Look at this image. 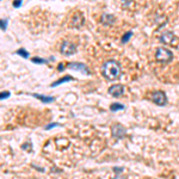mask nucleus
Returning a JSON list of instances; mask_svg holds the SVG:
<instances>
[{
	"mask_svg": "<svg viewBox=\"0 0 179 179\" xmlns=\"http://www.w3.org/2000/svg\"><path fill=\"white\" fill-rule=\"evenodd\" d=\"M82 20H84V18H82V15H81V13H75L74 17H73V19H72L73 25H75V26L81 25V24H82Z\"/></svg>",
	"mask_w": 179,
	"mask_h": 179,
	"instance_id": "nucleus-9",
	"label": "nucleus"
},
{
	"mask_svg": "<svg viewBox=\"0 0 179 179\" xmlns=\"http://www.w3.org/2000/svg\"><path fill=\"white\" fill-rule=\"evenodd\" d=\"M111 134L115 139H122L125 135V129L121 124H114L111 128Z\"/></svg>",
	"mask_w": 179,
	"mask_h": 179,
	"instance_id": "nucleus-5",
	"label": "nucleus"
},
{
	"mask_svg": "<svg viewBox=\"0 0 179 179\" xmlns=\"http://www.w3.org/2000/svg\"><path fill=\"white\" fill-rule=\"evenodd\" d=\"M7 97H10V92H3L1 93V99H5Z\"/></svg>",
	"mask_w": 179,
	"mask_h": 179,
	"instance_id": "nucleus-18",
	"label": "nucleus"
},
{
	"mask_svg": "<svg viewBox=\"0 0 179 179\" xmlns=\"http://www.w3.org/2000/svg\"><path fill=\"white\" fill-rule=\"evenodd\" d=\"M32 61H34L35 63H43V62H44V60L38 59V57H34V59H32Z\"/></svg>",
	"mask_w": 179,
	"mask_h": 179,
	"instance_id": "nucleus-17",
	"label": "nucleus"
},
{
	"mask_svg": "<svg viewBox=\"0 0 179 179\" xmlns=\"http://www.w3.org/2000/svg\"><path fill=\"white\" fill-rule=\"evenodd\" d=\"M68 67H69L70 69H75V70H82V72H85L86 74H88L87 67H86L85 65H82V63H69V65H68Z\"/></svg>",
	"mask_w": 179,
	"mask_h": 179,
	"instance_id": "nucleus-8",
	"label": "nucleus"
},
{
	"mask_svg": "<svg viewBox=\"0 0 179 179\" xmlns=\"http://www.w3.org/2000/svg\"><path fill=\"white\" fill-rule=\"evenodd\" d=\"M114 179H125V177H124V175H119V174H117Z\"/></svg>",
	"mask_w": 179,
	"mask_h": 179,
	"instance_id": "nucleus-21",
	"label": "nucleus"
},
{
	"mask_svg": "<svg viewBox=\"0 0 179 179\" xmlns=\"http://www.w3.org/2000/svg\"><path fill=\"white\" fill-rule=\"evenodd\" d=\"M34 97L35 98H38L41 102H43V103H51V102H54V97H47V96H41V94H34Z\"/></svg>",
	"mask_w": 179,
	"mask_h": 179,
	"instance_id": "nucleus-10",
	"label": "nucleus"
},
{
	"mask_svg": "<svg viewBox=\"0 0 179 179\" xmlns=\"http://www.w3.org/2000/svg\"><path fill=\"white\" fill-rule=\"evenodd\" d=\"M123 92H124V90H123V86L122 85H119V84H116V85H112V86H110V88H109V93L112 96V97H121L122 94H123Z\"/></svg>",
	"mask_w": 179,
	"mask_h": 179,
	"instance_id": "nucleus-6",
	"label": "nucleus"
},
{
	"mask_svg": "<svg viewBox=\"0 0 179 179\" xmlns=\"http://www.w3.org/2000/svg\"><path fill=\"white\" fill-rule=\"evenodd\" d=\"M17 53H18L19 55H22V56H24V57H28V56H29V54H28V53H26L25 50H23V49H19V50H18Z\"/></svg>",
	"mask_w": 179,
	"mask_h": 179,
	"instance_id": "nucleus-15",
	"label": "nucleus"
},
{
	"mask_svg": "<svg viewBox=\"0 0 179 179\" xmlns=\"http://www.w3.org/2000/svg\"><path fill=\"white\" fill-rule=\"evenodd\" d=\"M114 171L115 172H117V173H119V172H123V168L121 167V168H118V167H114Z\"/></svg>",
	"mask_w": 179,
	"mask_h": 179,
	"instance_id": "nucleus-19",
	"label": "nucleus"
},
{
	"mask_svg": "<svg viewBox=\"0 0 179 179\" xmlns=\"http://www.w3.org/2000/svg\"><path fill=\"white\" fill-rule=\"evenodd\" d=\"M155 57H156V60H158L159 62L165 63V62L171 61L172 57H173V55H172V53H171L169 50H167L166 48H158V49H156Z\"/></svg>",
	"mask_w": 179,
	"mask_h": 179,
	"instance_id": "nucleus-2",
	"label": "nucleus"
},
{
	"mask_svg": "<svg viewBox=\"0 0 179 179\" xmlns=\"http://www.w3.org/2000/svg\"><path fill=\"white\" fill-rule=\"evenodd\" d=\"M114 16H110V15H103L102 16V22L104 23V24H111L112 22H114Z\"/></svg>",
	"mask_w": 179,
	"mask_h": 179,
	"instance_id": "nucleus-11",
	"label": "nucleus"
},
{
	"mask_svg": "<svg viewBox=\"0 0 179 179\" xmlns=\"http://www.w3.org/2000/svg\"><path fill=\"white\" fill-rule=\"evenodd\" d=\"M123 109H124V105L119 104V103H112L110 105V110L111 111H118V110H123Z\"/></svg>",
	"mask_w": 179,
	"mask_h": 179,
	"instance_id": "nucleus-12",
	"label": "nucleus"
},
{
	"mask_svg": "<svg viewBox=\"0 0 179 179\" xmlns=\"http://www.w3.org/2000/svg\"><path fill=\"white\" fill-rule=\"evenodd\" d=\"M1 23H3V30H5V28H6V22H4V20H3Z\"/></svg>",
	"mask_w": 179,
	"mask_h": 179,
	"instance_id": "nucleus-22",
	"label": "nucleus"
},
{
	"mask_svg": "<svg viewBox=\"0 0 179 179\" xmlns=\"http://www.w3.org/2000/svg\"><path fill=\"white\" fill-rule=\"evenodd\" d=\"M63 68V65H59V69H62Z\"/></svg>",
	"mask_w": 179,
	"mask_h": 179,
	"instance_id": "nucleus-23",
	"label": "nucleus"
},
{
	"mask_svg": "<svg viewBox=\"0 0 179 179\" xmlns=\"http://www.w3.org/2000/svg\"><path fill=\"white\" fill-rule=\"evenodd\" d=\"M160 41L162 43H173L174 41V35L169 31H166V32H162L161 36H160Z\"/></svg>",
	"mask_w": 179,
	"mask_h": 179,
	"instance_id": "nucleus-7",
	"label": "nucleus"
},
{
	"mask_svg": "<svg viewBox=\"0 0 179 179\" xmlns=\"http://www.w3.org/2000/svg\"><path fill=\"white\" fill-rule=\"evenodd\" d=\"M70 80H73V78H70V76H65V78H62V79H60V80H57V81H55V82H53L51 86H57V85H60V84H62V82L70 81Z\"/></svg>",
	"mask_w": 179,
	"mask_h": 179,
	"instance_id": "nucleus-13",
	"label": "nucleus"
},
{
	"mask_svg": "<svg viewBox=\"0 0 179 179\" xmlns=\"http://www.w3.org/2000/svg\"><path fill=\"white\" fill-rule=\"evenodd\" d=\"M57 125H60L59 123H51V124H48L47 127H45V130H49V129H51V128H54V127H57Z\"/></svg>",
	"mask_w": 179,
	"mask_h": 179,
	"instance_id": "nucleus-16",
	"label": "nucleus"
},
{
	"mask_svg": "<svg viewBox=\"0 0 179 179\" xmlns=\"http://www.w3.org/2000/svg\"><path fill=\"white\" fill-rule=\"evenodd\" d=\"M75 49H76L75 44L72 43V42H68V41L63 42L62 45H61V53L65 54V55H72V54H74Z\"/></svg>",
	"mask_w": 179,
	"mask_h": 179,
	"instance_id": "nucleus-4",
	"label": "nucleus"
},
{
	"mask_svg": "<svg viewBox=\"0 0 179 179\" xmlns=\"http://www.w3.org/2000/svg\"><path fill=\"white\" fill-rule=\"evenodd\" d=\"M13 5H15L16 7H19V6H20V0H16V1L13 3Z\"/></svg>",
	"mask_w": 179,
	"mask_h": 179,
	"instance_id": "nucleus-20",
	"label": "nucleus"
},
{
	"mask_svg": "<svg viewBox=\"0 0 179 179\" xmlns=\"http://www.w3.org/2000/svg\"><path fill=\"white\" fill-rule=\"evenodd\" d=\"M103 75L106 79H110V80L117 79L121 75V67H119V65L116 61H114V60L106 61L103 65Z\"/></svg>",
	"mask_w": 179,
	"mask_h": 179,
	"instance_id": "nucleus-1",
	"label": "nucleus"
},
{
	"mask_svg": "<svg viewBox=\"0 0 179 179\" xmlns=\"http://www.w3.org/2000/svg\"><path fill=\"white\" fill-rule=\"evenodd\" d=\"M152 99H153V102H154L155 104H158V105H160V106H164V105L166 104V102H167L166 94H165V92H162V91H155V92H153Z\"/></svg>",
	"mask_w": 179,
	"mask_h": 179,
	"instance_id": "nucleus-3",
	"label": "nucleus"
},
{
	"mask_svg": "<svg viewBox=\"0 0 179 179\" xmlns=\"http://www.w3.org/2000/svg\"><path fill=\"white\" fill-rule=\"evenodd\" d=\"M130 37H131V31L127 32V34H125V35H124V36L122 37V42H123V43H125V42H127V41H128V40H129Z\"/></svg>",
	"mask_w": 179,
	"mask_h": 179,
	"instance_id": "nucleus-14",
	"label": "nucleus"
}]
</instances>
